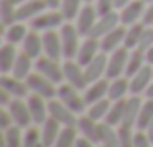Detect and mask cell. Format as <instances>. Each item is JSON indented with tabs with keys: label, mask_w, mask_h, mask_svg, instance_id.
Here are the masks:
<instances>
[{
	"label": "cell",
	"mask_w": 153,
	"mask_h": 147,
	"mask_svg": "<svg viewBox=\"0 0 153 147\" xmlns=\"http://www.w3.org/2000/svg\"><path fill=\"white\" fill-rule=\"evenodd\" d=\"M134 134L136 128L130 126H118V145L120 147H134Z\"/></svg>",
	"instance_id": "cell-41"
},
{
	"label": "cell",
	"mask_w": 153,
	"mask_h": 147,
	"mask_svg": "<svg viewBox=\"0 0 153 147\" xmlns=\"http://www.w3.org/2000/svg\"><path fill=\"white\" fill-rule=\"evenodd\" d=\"M83 97H85V103L87 106L91 103H97L101 99H107L108 97V79L103 78V79H97V81L89 83V85L83 89Z\"/></svg>",
	"instance_id": "cell-23"
},
{
	"label": "cell",
	"mask_w": 153,
	"mask_h": 147,
	"mask_svg": "<svg viewBox=\"0 0 153 147\" xmlns=\"http://www.w3.org/2000/svg\"><path fill=\"white\" fill-rule=\"evenodd\" d=\"M10 126H14V118H12V112L8 110V106H2L0 109V130H8Z\"/></svg>",
	"instance_id": "cell-44"
},
{
	"label": "cell",
	"mask_w": 153,
	"mask_h": 147,
	"mask_svg": "<svg viewBox=\"0 0 153 147\" xmlns=\"http://www.w3.org/2000/svg\"><path fill=\"white\" fill-rule=\"evenodd\" d=\"M39 128H41V136H43V143H45V147H54L56 140H58V134H60V130H62V124L49 116L47 122H43Z\"/></svg>",
	"instance_id": "cell-28"
},
{
	"label": "cell",
	"mask_w": 153,
	"mask_h": 147,
	"mask_svg": "<svg viewBox=\"0 0 153 147\" xmlns=\"http://www.w3.org/2000/svg\"><path fill=\"white\" fill-rule=\"evenodd\" d=\"M23 128L19 126H10L8 130L2 132V143L0 147H23Z\"/></svg>",
	"instance_id": "cell-31"
},
{
	"label": "cell",
	"mask_w": 153,
	"mask_h": 147,
	"mask_svg": "<svg viewBox=\"0 0 153 147\" xmlns=\"http://www.w3.org/2000/svg\"><path fill=\"white\" fill-rule=\"evenodd\" d=\"M143 23L153 27V2H149V4H147V8H146V14H143Z\"/></svg>",
	"instance_id": "cell-47"
},
{
	"label": "cell",
	"mask_w": 153,
	"mask_h": 147,
	"mask_svg": "<svg viewBox=\"0 0 153 147\" xmlns=\"http://www.w3.org/2000/svg\"><path fill=\"white\" fill-rule=\"evenodd\" d=\"M35 72L43 74L47 79H51L52 83L60 85L64 81V66L60 60H54V58H49V56H39L35 60Z\"/></svg>",
	"instance_id": "cell-3"
},
{
	"label": "cell",
	"mask_w": 153,
	"mask_h": 147,
	"mask_svg": "<svg viewBox=\"0 0 153 147\" xmlns=\"http://www.w3.org/2000/svg\"><path fill=\"white\" fill-rule=\"evenodd\" d=\"M124 37H126V25H118L116 29H112L111 33L105 35L103 39H99L101 41V50L107 54L114 52L116 49L124 47Z\"/></svg>",
	"instance_id": "cell-20"
},
{
	"label": "cell",
	"mask_w": 153,
	"mask_h": 147,
	"mask_svg": "<svg viewBox=\"0 0 153 147\" xmlns=\"http://www.w3.org/2000/svg\"><path fill=\"white\" fill-rule=\"evenodd\" d=\"M107 64H108V54L107 52H99L89 64L83 66V68H85L87 81L93 83V81H97V79L107 78Z\"/></svg>",
	"instance_id": "cell-18"
},
{
	"label": "cell",
	"mask_w": 153,
	"mask_h": 147,
	"mask_svg": "<svg viewBox=\"0 0 153 147\" xmlns=\"http://www.w3.org/2000/svg\"><path fill=\"white\" fill-rule=\"evenodd\" d=\"M99 143L108 145V147H120L118 145V128L107 124V122H99Z\"/></svg>",
	"instance_id": "cell-30"
},
{
	"label": "cell",
	"mask_w": 153,
	"mask_h": 147,
	"mask_svg": "<svg viewBox=\"0 0 153 147\" xmlns=\"http://www.w3.org/2000/svg\"><path fill=\"white\" fill-rule=\"evenodd\" d=\"M146 52H143L142 49H134L130 50V56H128V64H126V75L130 78V75H134L136 72H140V70L146 66Z\"/></svg>",
	"instance_id": "cell-37"
},
{
	"label": "cell",
	"mask_w": 153,
	"mask_h": 147,
	"mask_svg": "<svg viewBox=\"0 0 153 147\" xmlns=\"http://www.w3.org/2000/svg\"><path fill=\"white\" fill-rule=\"evenodd\" d=\"M132 0H114V4H116V10H122L126 4H130Z\"/></svg>",
	"instance_id": "cell-51"
},
{
	"label": "cell",
	"mask_w": 153,
	"mask_h": 147,
	"mask_svg": "<svg viewBox=\"0 0 153 147\" xmlns=\"http://www.w3.org/2000/svg\"><path fill=\"white\" fill-rule=\"evenodd\" d=\"M97 19H99V12H97V8H95V4L85 2L83 8L79 10V14H78V18H76L74 23L79 29V33H82L83 37H87V35L91 33V29L95 27Z\"/></svg>",
	"instance_id": "cell-10"
},
{
	"label": "cell",
	"mask_w": 153,
	"mask_h": 147,
	"mask_svg": "<svg viewBox=\"0 0 153 147\" xmlns=\"http://www.w3.org/2000/svg\"><path fill=\"white\" fill-rule=\"evenodd\" d=\"M56 99L64 103L66 106H70L76 114H85L87 110V103H85V97L79 93L78 87L70 85V83L62 81L58 85V91H56Z\"/></svg>",
	"instance_id": "cell-2"
},
{
	"label": "cell",
	"mask_w": 153,
	"mask_h": 147,
	"mask_svg": "<svg viewBox=\"0 0 153 147\" xmlns=\"http://www.w3.org/2000/svg\"><path fill=\"white\" fill-rule=\"evenodd\" d=\"M99 147H108V145H99Z\"/></svg>",
	"instance_id": "cell-57"
},
{
	"label": "cell",
	"mask_w": 153,
	"mask_h": 147,
	"mask_svg": "<svg viewBox=\"0 0 153 147\" xmlns=\"http://www.w3.org/2000/svg\"><path fill=\"white\" fill-rule=\"evenodd\" d=\"M143 97H147V99H153V81H151V85L147 87V91H146V95Z\"/></svg>",
	"instance_id": "cell-53"
},
{
	"label": "cell",
	"mask_w": 153,
	"mask_h": 147,
	"mask_svg": "<svg viewBox=\"0 0 153 147\" xmlns=\"http://www.w3.org/2000/svg\"><path fill=\"white\" fill-rule=\"evenodd\" d=\"M128 56L130 50L126 47H120L114 52L108 54V64H107V79H114L120 75H126V64H128Z\"/></svg>",
	"instance_id": "cell-7"
},
{
	"label": "cell",
	"mask_w": 153,
	"mask_h": 147,
	"mask_svg": "<svg viewBox=\"0 0 153 147\" xmlns=\"http://www.w3.org/2000/svg\"><path fill=\"white\" fill-rule=\"evenodd\" d=\"M146 62L153 66V47H149V49L146 50Z\"/></svg>",
	"instance_id": "cell-50"
},
{
	"label": "cell",
	"mask_w": 153,
	"mask_h": 147,
	"mask_svg": "<svg viewBox=\"0 0 153 147\" xmlns=\"http://www.w3.org/2000/svg\"><path fill=\"white\" fill-rule=\"evenodd\" d=\"M45 10H49L45 0H27V2L18 6V21H31Z\"/></svg>",
	"instance_id": "cell-21"
},
{
	"label": "cell",
	"mask_w": 153,
	"mask_h": 147,
	"mask_svg": "<svg viewBox=\"0 0 153 147\" xmlns=\"http://www.w3.org/2000/svg\"><path fill=\"white\" fill-rule=\"evenodd\" d=\"M111 105H112V101L108 97L107 99H101V101H97V103H91V105L87 106L85 114H87V116H91L93 120H97V122H103L105 118H107V114H108Z\"/></svg>",
	"instance_id": "cell-33"
},
{
	"label": "cell",
	"mask_w": 153,
	"mask_h": 147,
	"mask_svg": "<svg viewBox=\"0 0 153 147\" xmlns=\"http://www.w3.org/2000/svg\"><path fill=\"white\" fill-rule=\"evenodd\" d=\"M118 25H122V23H120V14H118V10H112V12H108V14L99 16V19H97V23H95V27L91 29V33L87 35V37L103 39L105 35L111 33L112 29H116Z\"/></svg>",
	"instance_id": "cell-11"
},
{
	"label": "cell",
	"mask_w": 153,
	"mask_h": 147,
	"mask_svg": "<svg viewBox=\"0 0 153 147\" xmlns=\"http://www.w3.org/2000/svg\"><path fill=\"white\" fill-rule=\"evenodd\" d=\"M25 81H27V85H29V91H31V93L41 95V97H45L47 101H52V99H56L58 85H56V83H52L51 79H47L43 74L33 72L29 78L25 79Z\"/></svg>",
	"instance_id": "cell-5"
},
{
	"label": "cell",
	"mask_w": 153,
	"mask_h": 147,
	"mask_svg": "<svg viewBox=\"0 0 153 147\" xmlns=\"http://www.w3.org/2000/svg\"><path fill=\"white\" fill-rule=\"evenodd\" d=\"M99 52H103L101 50V41L95 39V37H83L82 45H79V50H78V54H76V60H78L82 66H87Z\"/></svg>",
	"instance_id": "cell-17"
},
{
	"label": "cell",
	"mask_w": 153,
	"mask_h": 147,
	"mask_svg": "<svg viewBox=\"0 0 153 147\" xmlns=\"http://www.w3.org/2000/svg\"><path fill=\"white\" fill-rule=\"evenodd\" d=\"M146 27V23L140 21V23H134V25H128L126 27V37H124V47L128 50H134L140 47V39H142V31Z\"/></svg>",
	"instance_id": "cell-34"
},
{
	"label": "cell",
	"mask_w": 153,
	"mask_h": 147,
	"mask_svg": "<svg viewBox=\"0 0 153 147\" xmlns=\"http://www.w3.org/2000/svg\"><path fill=\"white\" fill-rule=\"evenodd\" d=\"M62 66H64V81H66V83L78 87L79 91H83L87 85H89L87 75H85V68H83L76 58H72V60H64Z\"/></svg>",
	"instance_id": "cell-6"
},
{
	"label": "cell",
	"mask_w": 153,
	"mask_h": 147,
	"mask_svg": "<svg viewBox=\"0 0 153 147\" xmlns=\"http://www.w3.org/2000/svg\"><path fill=\"white\" fill-rule=\"evenodd\" d=\"M149 47H153V27L146 25L143 31H142V39H140V47H138V49H142L143 52H146Z\"/></svg>",
	"instance_id": "cell-42"
},
{
	"label": "cell",
	"mask_w": 153,
	"mask_h": 147,
	"mask_svg": "<svg viewBox=\"0 0 153 147\" xmlns=\"http://www.w3.org/2000/svg\"><path fill=\"white\" fill-rule=\"evenodd\" d=\"M33 72H35V60L27 52H23V50H22V52L18 54L16 64H14L12 75H16V78H19V79H27Z\"/></svg>",
	"instance_id": "cell-27"
},
{
	"label": "cell",
	"mask_w": 153,
	"mask_h": 147,
	"mask_svg": "<svg viewBox=\"0 0 153 147\" xmlns=\"http://www.w3.org/2000/svg\"><path fill=\"white\" fill-rule=\"evenodd\" d=\"M25 101H27V105H29L33 124L41 126L43 122H47V118H49V101H47L45 97H41V95H35V93H29V97H27Z\"/></svg>",
	"instance_id": "cell-16"
},
{
	"label": "cell",
	"mask_w": 153,
	"mask_h": 147,
	"mask_svg": "<svg viewBox=\"0 0 153 147\" xmlns=\"http://www.w3.org/2000/svg\"><path fill=\"white\" fill-rule=\"evenodd\" d=\"M76 126H78L79 136H83V137H87V140L99 143V122L97 120H93V118L87 116V114H79L78 124H76ZM99 145H101V143H99Z\"/></svg>",
	"instance_id": "cell-25"
},
{
	"label": "cell",
	"mask_w": 153,
	"mask_h": 147,
	"mask_svg": "<svg viewBox=\"0 0 153 147\" xmlns=\"http://www.w3.org/2000/svg\"><path fill=\"white\" fill-rule=\"evenodd\" d=\"M12 101H14V95L8 93L6 89H2V87H0V105H2V106H8Z\"/></svg>",
	"instance_id": "cell-46"
},
{
	"label": "cell",
	"mask_w": 153,
	"mask_h": 147,
	"mask_svg": "<svg viewBox=\"0 0 153 147\" xmlns=\"http://www.w3.org/2000/svg\"><path fill=\"white\" fill-rule=\"evenodd\" d=\"M83 4H85V0H62L58 10L62 12L66 21H76V18H78L79 10L83 8Z\"/></svg>",
	"instance_id": "cell-38"
},
{
	"label": "cell",
	"mask_w": 153,
	"mask_h": 147,
	"mask_svg": "<svg viewBox=\"0 0 153 147\" xmlns=\"http://www.w3.org/2000/svg\"><path fill=\"white\" fill-rule=\"evenodd\" d=\"M8 110L12 112V118H14L16 126H19V128H23V130L33 126L31 110H29V105H27L25 99H14V101L8 105Z\"/></svg>",
	"instance_id": "cell-12"
},
{
	"label": "cell",
	"mask_w": 153,
	"mask_h": 147,
	"mask_svg": "<svg viewBox=\"0 0 153 147\" xmlns=\"http://www.w3.org/2000/svg\"><path fill=\"white\" fill-rule=\"evenodd\" d=\"M31 27H27L23 21H16L12 25L4 27V41L6 43H12V45H22L23 39L27 37Z\"/></svg>",
	"instance_id": "cell-29"
},
{
	"label": "cell",
	"mask_w": 153,
	"mask_h": 147,
	"mask_svg": "<svg viewBox=\"0 0 153 147\" xmlns=\"http://www.w3.org/2000/svg\"><path fill=\"white\" fill-rule=\"evenodd\" d=\"M49 116L60 122L62 126H76L78 124L79 114H76L70 106H66L60 99H52L49 101Z\"/></svg>",
	"instance_id": "cell-8"
},
{
	"label": "cell",
	"mask_w": 153,
	"mask_h": 147,
	"mask_svg": "<svg viewBox=\"0 0 153 147\" xmlns=\"http://www.w3.org/2000/svg\"><path fill=\"white\" fill-rule=\"evenodd\" d=\"M153 120V99H143L142 110H140L138 116V124H136V130H146L149 126V122Z\"/></svg>",
	"instance_id": "cell-40"
},
{
	"label": "cell",
	"mask_w": 153,
	"mask_h": 147,
	"mask_svg": "<svg viewBox=\"0 0 153 147\" xmlns=\"http://www.w3.org/2000/svg\"><path fill=\"white\" fill-rule=\"evenodd\" d=\"M22 50L27 52L33 60H37L39 56H43V33L41 31H35V29H29L27 37L23 39L22 43Z\"/></svg>",
	"instance_id": "cell-22"
},
{
	"label": "cell",
	"mask_w": 153,
	"mask_h": 147,
	"mask_svg": "<svg viewBox=\"0 0 153 147\" xmlns=\"http://www.w3.org/2000/svg\"><path fill=\"white\" fill-rule=\"evenodd\" d=\"M85 2H89V4H93V2H95V0H85Z\"/></svg>",
	"instance_id": "cell-55"
},
{
	"label": "cell",
	"mask_w": 153,
	"mask_h": 147,
	"mask_svg": "<svg viewBox=\"0 0 153 147\" xmlns=\"http://www.w3.org/2000/svg\"><path fill=\"white\" fill-rule=\"evenodd\" d=\"M66 21L62 16V12L60 10H45L43 14H39L37 18H33L29 21V27L35 31H41V33H45V31H51V29H60L62 27V23Z\"/></svg>",
	"instance_id": "cell-4"
},
{
	"label": "cell",
	"mask_w": 153,
	"mask_h": 147,
	"mask_svg": "<svg viewBox=\"0 0 153 147\" xmlns=\"http://www.w3.org/2000/svg\"><path fill=\"white\" fill-rule=\"evenodd\" d=\"M146 8H147V2H146V0H132V2L126 4L122 10H118V14H120V23L128 27V25H134V23L143 21Z\"/></svg>",
	"instance_id": "cell-9"
},
{
	"label": "cell",
	"mask_w": 153,
	"mask_h": 147,
	"mask_svg": "<svg viewBox=\"0 0 153 147\" xmlns=\"http://www.w3.org/2000/svg\"><path fill=\"white\" fill-rule=\"evenodd\" d=\"M60 2H62V0H45V4L51 8V10H58V8H60Z\"/></svg>",
	"instance_id": "cell-49"
},
{
	"label": "cell",
	"mask_w": 153,
	"mask_h": 147,
	"mask_svg": "<svg viewBox=\"0 0 153 147\" xmlns=\"http://www.w3.org/2000/svg\"><path fill=\"white\" fill-rule=\"evenodd\" d=\"M23 147H45L41 136V128L39 126H29L23 132Z\"/></svg>",
	"instance_id": "cell-39"
},
{
	"label": "cell",
	"mask_w": 153,
	"mask_h": 147,
	"mask_svg": "<svg viewBox=\"0 0 153 147\" xmlns=\"http://www.w3.org/2000/svg\"><path fill=\"white\" fill-rule=\"evenodd\" d=\"M76 147H99V143H95V141H91V140H87V137L79 136L78 141H76Z\"/></svg>",
	"instance_id": "cell-48"
},
{
	"label": "cell",
	"mask_w": 153,
	"mask_h": 147,
	"mask_svg": "<svg viewBox=\"0 0 153 147\" xmlns=\"http://www.w3.org/2000/svg\"><path fill=\"white\" fill-rule=\"evenodd\" d=\"M146 134H147V136H149V140L153 141V120L149 122V126H147V128H146Z\"/></svg>",
	"instance_id": "cell-52"
},
{
	"label": "cell",
	"mask_w": 153,
	"mask_h": 147,
	"mask_svg": "<svg viewBox=\"0 0 153 147\" xmlns=\"http://www.w3.org/2000/svg\"><path fill=\"white\" fill-rule=\"evenodd\" d=\"M0 87L6 89L8 93L14 95V99H27L29 97V85L25 79H19L12 74H2L0 75Z\"/></svg>",
	"instance_id": "cell-14"
},
{
	"label": "cell",
	"mask_w": 153,
	"mask_h": 147,
	"mask_svg": "<svg viewBox=\"0 0 153 147\" xmlns=\"http://www.w3.org/2000/svg\"><path fill=\"white\" fill-rule=\"evenodd\" d=\"M151 81H153V66L146 64L140 72L130 75V95H146Z\"/></svg>",
	"instance_id": "cell-15"
},
{
	"label": "cell",
	"mask_w": 153,
	"mask_h": 147,
	"mask_svg": "<svg viewBox=\"0 0 153 147\" xmlns=\"http://www.w3.org/2000/svg\"><path fill=\"white\" fill-rule=\"evenodd\" d=\"M134 147H153V141L146 134V130H136V134H134Z\"/></svg>",
	"instance_id": "cell-43"
},
{
	"label": "cell",
	"mask_w": 153,
	"mask_h": 147,
	"mask_svg": "<svg viewBox=\"0 0 153 147\" xmlns=\"http://www.w3.org/2000/svg\"><path fill=\"white\" fill-rule=\"evenodd\" d=\"M142 105H143L142 95H130V97L126 99V105H124V120H122L124 126L136 128L140 110H142Z\"/></svg>",
	"instance_id": "cell-19"
},
{
	"label": "cell",
	"mask_w": 153,
	"mask_h": 147,
	"mask_svg": "<svg viewBox=\"0 0 153 147\" xmlns=\"http://www.w3.org/2000/svg\"><path fill=\"white\" fill-rule=\"evenodd\" d=\"M43 52H45V56L54 58V60H62L64 58L62 39H60L58 29H51L43 33Z\"/></svg>",
	"instance_id": "cell-13"
},
{
	"label": "cell",
	"mask_w": 153,
	"mask_h": 147,
	"mask_svg": "<svg viewBox=\"0 0 153 147\" xmlns=\"http://www.w3.org/2000/svg\"><path fill=\"white\" fill-rule=\"evenodd\" d=\"M79 137L78 126H62L58 134V140H56L54 147H76V141Z\"/></svg>",
	"instance_id": "cell-35"
},
{
	"label": "cell",
	"mask_w": 153,
	"mask_h": 147,
	"mask_svg": "<svg viewBox=\"0 0 153 147\" xmlns=\"http://www.w3.org/2000/svg\"><path fill=\"white\" fill-rule=\"evenodd\" d=\"M12 2L16 4V6H19V4H23V2H27V0H12Z\"/></svg>",
	"instance_id": "cell-54"
},
{
	"label": "cell",
	"mask_w": 153,
	"mask_h": 147,
	"mask_svg": "<svg viewBox=\"0 0 153 147\" xmlns=\"http://www.w3.org/2000/svg\"><path fill=\"white\" fill-rule=\"evenodd\" d=\"M58 31H60V39H62L64 60L76 58V54H78V50H79V45H82V41H83V35L79 33L76 23H72V21H64Z\"/></svg>",
	"instance_id": "cell-1"
},
{
	"label": "cell",
	"mask_w": 153,
	"mask_h": 147,
	"mask_svg": "<svg viewBox=\"0 0 153 147\" xmlns=\"http://www.w3.org/2000/svg\"><path fill=\"white\" fill-rule=\"evenodd\" d=\"M93 4H95V8H97L99 16H103V14H108V12L116 10V4H114V0H95Z\"/></svg>",
	"instance_id": "cell-45"
},
{
	"label": "cell",
	"mask_w": 153,
	"mask_h": 147,
	"mask_svg": "<svg viewBox=\"0 0 153 147\" xmlns=\"http://www.w3.org/2000/svg\"><path fill=\"white\" fill-rule=\"evenodd\" d=\"M18 21V6L12 0H0V23L8 27Z\"/></svg>",
	"instance_id": "cell-32"
},
{
	"label": "cell",
	"mask_w": 153,
	"mask_h": 147,
	"mask_svg": "<svg viewBox=\"0 0 153 147\" xmlns=\"http://www.w3.org/2000/svg\"><path fill=\"white\" fill-rule=\"evenodd\" d=\"M146 2H147V4H149V2H153V0H146Z\"/></svg>",
	"instance_id": "cell-56"
},
{
	"label": "cell",
	"mask_w": 153,
	"mask_h": 147,
	"mask_svg": "<svg viewBox=\"0 0 153 147\" xmlns=\"http://www.w3.org/2000/svg\"><path fill=\"white\" fill-rule=\"evenodd\" d=\"M130 95V78L120 75V78L108 79V99L111 101H122Z\"/></svg>",
	"instance_id": "cell-24"
},
{
	"label": "cell",
	"mask_w": 153,
	"mask_h": 147,
	"mask_svg": "<svg viewBox=\"0 0 153 147\" xmlns=\"http://www.w3.org/2000/svg\"><path fill=\"white\" fill-rule=\"evenodd\" d=\"M124 105H126V99H122V101H112L111 109H108V114H107V118H105L103 122L114 126V128L122 126V120H124Z\"/></svg>",
	"instance_id": "cell-36"
},
{
	"label": "cell",
	"mask_w": 153,
	"mask_h": 147,
	"mask_svg": "<svg viewBox=\"0 0 153 147\" xmlns=\"http://www.w3.org/2000/svg\"><path fill=\"white\" fill-rule=\"evenodd\" d=\"M16 47L18 45H12V43H4L0 47V72L2 74H12V70H14V64L19 54Z\"/></svg>",
	"instance_id": "cell-26"
}]
</instances>
